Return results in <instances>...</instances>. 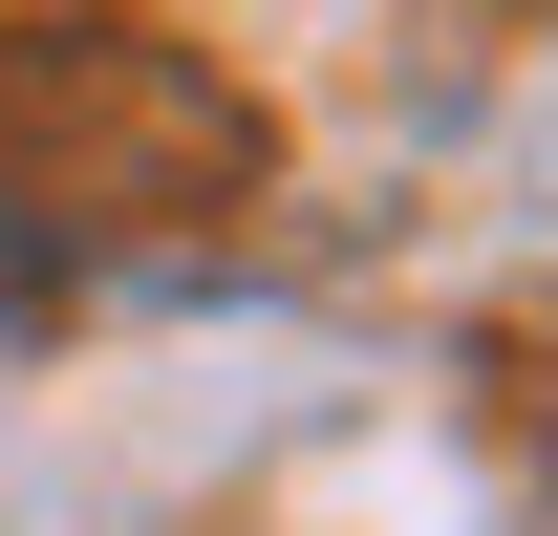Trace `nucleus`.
Segmentation results:
<instances>
[{"mask_svg": "<svg viewBox=\"0 0 558 536\" xmlns=\"http://www.w3.org/2000/svg\"><path fill=\"white\" fill-rule=\"evenodd\" d=\"M44 301H65V236H44V215L0 194V322H44Z\"/></svg>", "mask_w": 558, "mask_h": 536, "instance_id": "obj_1", "label": "nucleus"}]
</instances>
